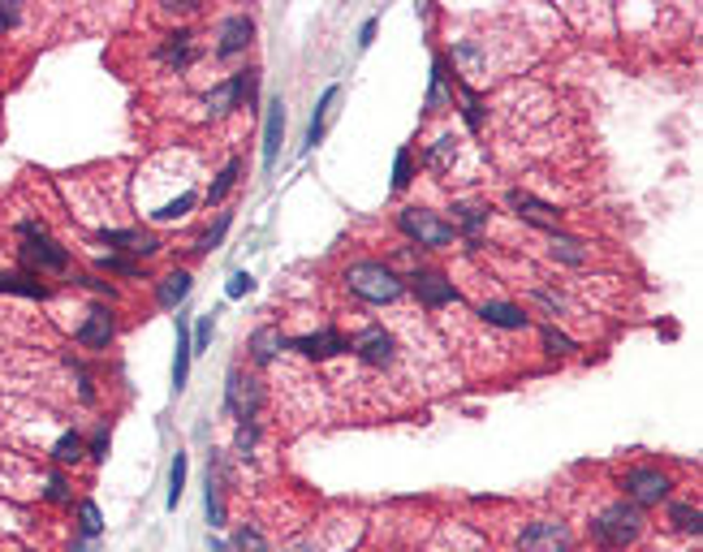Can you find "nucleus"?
Instances as JSON below:
<instances>
[{"instance_id":"f257e3e1","label":"nucleus","mask_w":703,"mask_h":552,"mask_svg":"<svg viewBox=\"0 0 703 552\" xmlns=\"http://www.w3.org/2000/svg\"><path fill=\"white\" fill-rule=\"evenodd\" d=\"M345 285H350V293L354 298H362V302H397L402 293H406V281L392 272L389 263L380 260H359L345 268Z\"/></svg>"},{"instance_id":"f03ea898","label":"nucleus","mask_w":703,"mask_h":552,"mask_svg":"<svg viewBox=\"0 0 703 552\" xmlns=\"http://www.w3.org/2000/svg\"><path fill=\"white\" fill-rule=\"evenodd\" d=\"M638 536H643V509H638V505H630V501L608 505L605 514L591 522V539H596L600 548H608V552L635 544Z\"/></svg>"},{"instance_id":"7ed1b4c3","label":"nucleus","mask_w":703,"mask_h":552,"mask_svg":"<svg viewBox=\"0 0 703 552\" xmlns=\"http://www.w3.org/2000/svg\"><path fill=\"white\" fill-rule=\"evenodd\" d=\"M17 233H22V263L26 268H35V272H66L69 268V250L52 242L48 233H44V225L22 220Z\"/></svg>"},{"instance_id":"20e7f679","label":"nucleus","mask_w":703,"mask_h":552,"mask_svg":"<svg viewBox=\"0 0 703 552\" xmlns=\"http://www.w3.org/2000/svg\"><path fill=\"white\" fill-rule=\"evenodd\" d=\"M402 233L414 238L419 246H427V250H444V246L458 238V229L449 225V220H441L436 211H427V208H406L402 211Z\"/></svg>"},{"instance_id":"39448f33","label":"nucleus","mask_w":703,"mask_h":552,"mask_svg":"<svg viewBox=\"0 0 703 552\" xmlns=\"http://www.w3.org/2000/svg\"><path fill=\"white\" fill-rule=\"evenodd\" d=\"M622 487H626V501L630 505H660L665 496H669V475L656 471V466H630V471L622 475Z\"/></svg>"},{"instance_id":"423d86ee","label":"nucleus","mask_w":703,"mask_h":552,"mask_svg":"<svg viewBox=\"0 0 703 552\" xmlns=\"http://www.w3.org/2000/svg\"><path fill=\"white\" fill-rule=\"evenodd\" d=\"M574 531L561 518H540L531 522L518 536V552H570Z\"/></svg>"},{"instance_id":"0eeeda50","label":"nucleus","mask_w":703,"mask_h":552,"mask_svg":"<svg viewBox=\"0 0 703 552\" xmlns=\"http://www.w3.org/2000/svg\"><path fill=\"white\" fill-rule=\"evenodd\" d=\"M225 406H229L233 419H255L263 406V389L255 375H242V372H229V384H225Z\"/></svg>"},{"instance_id":"6e6552de","label":"nucleus","mask_w":703,"mask_h":552,"mask_svg":"<svg viewBox=\"0 0 703 552\" xmlns=\"http://www.w3.org/2000/svg\"><path fill=\"white\" fill-rule=\"evenodd\" d=\"M354 354H359V363H367V367H392L397 363V337L392 332H384V328H362L359 337H354Z\"/></svg>"},{"instance_id":"1a4fd4ad","label":"nucleus","mask_w":703,"mask_h":552,"mask_svg":"<svg viewBox=\"0 0 703 552\" xmlns=\"http://www.w3.org/2000/svg\"><path fill=\"white\" fill-rule=\"evenodd\" d=\"M410 290H414V298H419L427 311L458 302V290H453V281H444L441 272H414V276H410Z\"/></svg>"},{"instance_id":"9d476101","label":"nucleus","mask_w":703,"mask_h":552,"mask_svg":"<svg viewBox=\"0 0 703 552\" xmlns=\"http://www.w3.org/2000/svg\"><path fill=\"white\" fill-rule=\"evenodd\" d=\"M290 350H298L302 358H315V363H324V358H332V354H341V350H350V342H345L337 328H320V332L294 337V342H290Z\"/></svg>"},{"instance_id":"9b49d317","label":"nucleus","mask_w":703,"mask_h":552,"mask_svg":"<svg viewBox=\"0 0 703 552\" xmlns=\"http://www.w3.org/2000/svg\"><path fill=\"white\" fill-rule=\"evenodd\" d=\"M117 337V324L108 307H91L87 311V320L78 324V345L82 350H108V342Z\"/></svg>"},{"instance_id":"f8f14e48","label":"nucleus","mask_w":703,"mask_h":552,"mask_svg":"<svg viewBox=\"0 0 703 552\" xmlns=\"http://www.w3.org/2000/svg\"><path fill=\"white\" fill-rule=\"evenodd\" d=\"M250 35H255V26H250V17L246 14L225 17L220 31H216V52H220V56H238V52L250 44Z\"/></svg>"},{"instance_id":"ddd939ff","label":"nucleus","mask_w":703,"mask_h":552,"mask_svg":"<svg viewBox=\"0 0 703 552\" xmlns=\"http://www.w3.org/2000/svg\"><path fill=\"white\" fill-rule=\"evenodd\" d=\"M99 238L108 246H117V250H126V255H156L160 250V238L143 233V229H104Z\"/></svg>"},{"instance_id":"4468645a","label":"nucleus","mask_w":703,"mask_h":552,"mask_svg":"<svg viewBox=\"0 0 703 552\" xmlns=\"http://www.w3.org/2000/svg\"><path fill=\"white\" fill-rule=\"evenodd\" d=\"M509 203L518 208V216H523V220H531V225H540V229H553V233H556L561 211H556L553 203H544V199H535V195H523V190H514V195H509Z\"/></svg>"},{"instance_id":"2eb2a0df","label":"nucleus","mask_w":703,"mask_h":552,"mask_svg":"<svg viewBox=\"0 0 703 552\" xmlns=\"http://www.w3.org/2000/svg\"><path fill=\"white\" fill-rule=\"evenodd\" d=\"M280 138H285V104H280V96H277L268 104V126H263V169L277 164Z\"/></svg>"},{"instance_id":"dca6fc26","label":"nucleus","mask_w":703,"mask_h":552,"mask_svg":"<svg viewBox=\"0 0 703 552\" xmlns=\"http://www.w3.org/2000/svg\"><path fill=\"white\" fill-rule=\"evenodd\" d=\"M479 320L492 328H509V332H518V328L531 324V315L523 307H514V302H484L479 307Z\"/></svg>"},{"instance_id":"f3484780","label":"nucleus","mask_w":703,"mask_h":552,"mask_svg":"<svg viewBox=\"0 0 703 552\" xmlns=\"http://www.w3.org/2000/svg\"><path fill=\"white\" fill-rule=\"evenodd\" d=\"M186 293H190V272L186 268H178V272H168L156 285V302H160L164 311H173V307H181L186 302Z\"/></svg>"},{"instance_id":"a211bd4d","label":"nucleus","mask_w":703,"mask_h":552,"mask_svg":"<svg viewBox=\"0 0 703 552\" xmlns=\"http://www.w3.org/2000/svg\"><path fill=\"white\" fill-rule=\"evenodd\" d=\"M0 293H17V298H48V285L31 272H0Z\"/></svg>"},{"instance_id":"6ab92c4d","label":"nucleus","mask_w":703,"mask_h":552,"mask_svg":"<svg viewBox=\"0 0 703 552\" xmlns=\"http://www.w3.org/2000/svg\"><path fill=\"white\" fill-rule=\"evenodd\" d=\"M285 345H290V337H285L280 328H260V332L250 337V358H255V363H272Z\"/></svg>"},{"instance_id":"aec40b11","label":"nucleus","mask_w":703,"mask_h":552,"mask_svg":"<svg viewBox=\"0 0 703 552\" xmlns=\"http://www.w3.org/2000/svg\"><path fill=\"white\" fill-rule=\"evenodd\" d=\"M337 96H341V87H328L324 96H320V108H315L311 126H307V138H302V151H311L320 138H324V126H328V113H332V104H337Z\"/></svg>"},{"instance_id":"412c9836","label":"nucleus","mask_w":703,"mask_h":552,"mask_svg":"<svg viewBox=\"0 0 703 552\" xmlns=\"http://www.w3.org/2000/svg\"><path fill=\"white\" fill-rule=\"evenodd\" d=\"M444 99H449V61L436 56V66H432V87H427V113H441Z\"/></svg>"},{"instance_id":"4be33fe9","label":"nucleus","mask_w":703,"mask_h":552,"mask_svg":"<svg viewBox=\"0 0 703 552\" xmlns=\"http://www.w3.org/2000/svg\"><path fill=\"white\" fill-rule=\"evenodd\" d=\"M190 354H195V345H190V332H186V324L178 320V354H173V389H186V375H190Z\"/></svg>"},{"instance_id":"5701e85b","label":"nucleus","mask_w":703,"mask_h":552,"mask_svg":"<svg viewBox=\"0 0 703 552\" xmlns=\"http://www.w3.org/2000/svg\"><path fill=\"white\" fill-rule=\"evenodd\" d=\"M458 160V138L453 134H441L436 143L427 147V169H436V173H449V164Z\"/></svg>"},{"instance_id":"b1692460","label":"nucleus","mask_w":703,"mask_h":552,"mask_svg":"<svg viewBox=\"0 0 703 552\" xmlns=\"http://www.w3.org/2000/svg\"><path fill=\"white\" fill-rule=\"evenodd\" d=\"M190 39H195V35L190 31H173L168 35V39H164V48H160V61H168V66H186V61H190Z\"/></svg>"},{"instance_id":"393cba45","label":"nucleus","mask_w":703,"mask_h":552,"mask_svg":"<svg viewBox=\"0 0 703 552\" xmlns=\"http://www.w3.org/2000/svg\"><path fill=\"white\" fill-rule=\"evenodd\" d=\"M238 173H242V160H229L220 173H216V181L208 186V203H225V195H229L233 186H238Z\"/></svg>"},{"instance_id":"a878e982","label":"nucleus","mask_w":703,"mask_h":552,"mask_svg":"<svg viewBox=\"0 0 703 552\" xmlns=\"http://www.w3.org/2000/svg\"><path fill=\"white\" fill-rule=\"evenodd\" d=\"M82 454H87V440H82L78 432H61V436H56V445H52V457H56L61 466H69V462H78Z\"/></svg>"},{"instance_id":"bb28decb","label":"nucleus","mask_w":703,"mask_h":552,"mask_svg":"<svg viewBox=\"0 0 703 552\" xmlns=\"http://www.w3.org/2000/svg\"><path fill=\"white\" fill-rule=\"evenodd\" d=\"M669 518H673V526H678V531H690V536H699V531H703L699 505H673Z\"/></svg>"},{"instance_id":"cd10ccee","label":"nucleus","mask_w":703,"mask_h":552,"mask_svg":"<svg viewBox=\"0 0 703 552\" xmlns=\"http://www.w3.org/2000/svg\"><path fill=\"white\" fill-rule=\"evenodd\" d=\"M553 260L561 263H587V250H583V242H574V238H561V233H553Z\"/></svg>"},{"instance_id":"c85d7f7f","label":"nucleus","mask_w":703,"mask_h":552,"mask_svg":"<svg viewBox=\"0 0 703 552\" xmlns=\"http://www.w3.org/2000/svg\"><path fill=\"white\" fill-rule=\"evenodd\" d=\"M190 208H195V195L186 190V195H178L173 203H164V208L151 211V220H156V225H168V220H181V216H186Z\"/></svg>"},{"instance_id":"c756f323","label":"nucleus","mask_w":703,"mask_h":552,"mask_svg":"<svg viewBox=\"0 0 703 552\" xmlns=\"http://www.w3.org/2000/svg\"><path fill=\"white\" fill-rule=\"evenodd\" d=\"M410 181H414V156H410V147H402L392 160V190H406Z\"/></svg>"},{"instance_id":"7c9ffc66","label":"nucleus","mask_w":703,"mask_h":552,"mask_svg":"<svg viewBox=\"0 0 703 552\" xmlns=\"http://www.w3.org/2000/svg\"><path fill=\"white\" fill-rule=\"evenodd\" d=\"M181 492H186V454L173 457V471H168V509H178Z\"/></svg>"},{"instance_id":"2f4dec72","label":"nucleus","mask_w":703,"mask_h":552,"mask_svg":"<svg viewBox=\"0 0 703 552\" xmlns=\"http://www.w3.org/2000/svg\"><path fill=\"white\" fill-rule=\"evenodd\" d=\"M78 526H82V536H87V539L99 536V526H104V522H99V505L96 501H82L78 505Z\"/></svg>"},{"instance_id":"473e14b6","label":"nucleus","mask_w":703,"mask_h":552,"mask_svg":"<svg viewBox=\"0 0 703 552\" xmlns=\"http://www.w3.org/2000/svg\"><path fill=\"white\" fill-rule=\"evenodd\" d=\"M540 337H544V350H548V354H574V350H578V345H574V337L556 332V328H544Z\"/></svg>"},{"instance_id":"72a5a7b5","label":"nucleus","mask_w":703,"mask_h":552,"mask_svg":"<svg viewBox=\"0 0 703 552\" xmlns=\"http://www.w3.org/2000/svg\"><path fill=\"white\" fill-rule=\"evenodd\" d=\"M453 211H458V225L466 229L471 238H474V233H479L484 225H488V211H484V208H453ZM458 225H453V229H458Z\"/></svg>"},{"instance_id":"f704fd0d","label":"nucleus","mask_w":703,"mask_h":552,"mask_svg":"<svg viewBox=\"0 0 703 552\" xmlns=\"http://www.w3.org/2000/svg\"><path fill=\"white\" fill-rule=\"evenodd\" d=\"M462 104H466V126L479 130L484 126V104H479V96H474L471 87H462Z\"/></svg>"},{"instance_id":"c9c22d12","label":"nucleus","mask_w":703,"mask_h":552,"mask_svg":"<svg viewBox=\"0 0 703 552\" xmlns=\"http://www.w3.org/2000/svg\"><path fill=\"white\" fill-rule=\"evenodd\" d=\"M229 211H220V220H216V229H208V233H203V238H199V250H212V246H220V238H225V233H229Z\"/></svg>"},{"instance_id":"e433bc0d","label":"nucleus","mask_w":703,"mask_h":552,"mask_svg":"<svg viewBox=\"0 0 703 552\" xmlns=\"http://www.w3.org/2000/svg\"><path fill=\"white\" fill-rule=\"evenodd\" d=\"M99 268H104V272H117V276H138V263L134 260H121V255H104V260H99Z\"/></svg>"},{"instance_id":"4c0bfd02","label":"nucleus","mask_w":703,"mask_h":552,"mask_svg":"<svg viewBox=\"0 0 703 552\" xmlns=\"http://www.w3.org/2000/svg\"><path fill=\"white\" fill-rule=\"evenodd\" d=\"M208 522H212V526H225V505H220V492H216L212 475H208Z\"/></svg>"},{"instance_id":"58836bf2","label":"nucleus","mask_w":703,"mask_h":552,"mask_svg":"<svg viewBox=\"0 0 703 552\" xmlns=\"http://www.w3.org/2000/svg\"><path fill=\"white\" fill-rule=\"evenodd\" d=\"M190 345H195V354H203V350L212 345V315H199V324H195V337H190Z\"/></svg>"},{"instance_id":"ea45409f","label":"nucleus","mask_w":703,"mask_h":552,"mask_svg":"<svg viewBox=\"0 0 703 552\" xmlns=\"http://www.w3.org/2000/svg\"><path fill=\"white\" fill-rule=\"evenodd\" d=\"M233 544H238V548H242V552H268V544H263V536H260V531H250V526H242V531L233 536Z\"/></svg>"},{"instance_id":"a19ab883","label":"nucleus","mask_w":703,"mask_h":552,"mask_svg":"<svg viewBox=\"0 0 703 552\" xmlns=\"http://www.w3.org/2000/svg\"><path fill=\"white\" fill-rule=\"evenodd\" d=\"M250 290H255V276H250V272H233L229 285H225V293H229V298H246Z\"/></svg>"},{"instance_id":"79ce46f5","label":"nucleus","mask_w":703,"mask_h":552,"mask_svg":"<svg viewBox=\"0 0 703 552\" xmlns=\"http://www.w3.org/2000/svg\"><path fill=\"white\" fill-rule=\"evenodd\" d=\"M44 496H48L52 505H66V501H69V487H66V479H61V475H52V479H48V487H44Z\"/></svg>"},{"instance_id":"37998d69","label":"nucleus","mask_w":703,"mask_h":552,"mask_svg":"<svg viewBox=\"0 0 703 552\" xmlns=\"http://www.w3.org/2000/svg\"><path fill=\"white\" fill-rule=\"evenodd\" d=\"M87 454L96 457V462L108 457V427H96V436H91V445H87Z\"/></svg>"},{"instance_id":"c03bdc74","label":"nucleus","mask_w":703,"mask_h":552,"mask_svg":"<svg viewBox=\"0 0 703 552\" xmlns=\"http://www.w3.org/2000/svg\"><path fill=\"white\" fill-rule=\"evenodd\" d=\"M9 26H17V5H5V9H0V31H9Z\"/></svg>"},{"instance_id":"a18cd8bd","label":"nucleus","mask_w":703,"mask_h":552,"mask_svg":"<svg viewBox=\"0 0 703 552\" xmlns=\"http://www.w3.org/2000/svg\"><path fill=\"white\" fill-rule=\"evenodd\" d=\"M372 35H376V22H362V31H359V48H367V44H372Z\"/></svg>"},{"instance_id":"49530a36","label":"nucleus","mask_w":703,"mask_h":552,"mask_svg":"<svg viewBox=\"0 0 703 552\" xmlns=\"http://www.w3.org/2000/svg\"><path fill=\"white\" fill-rule=\"evenodd\" d=\"M695 552H699V548H695Z\"/></svg>"}]
</instances>
